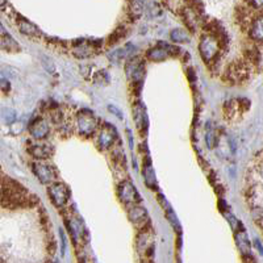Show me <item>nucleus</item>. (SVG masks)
<instances>
[{"instance_id":"nucleus-9","label":"nucleus","mask_w":263,"mask_h":263,"mask_svg":"<svg viewBox=\"0 0 263 263\" xmlns=\"http://www.w3.org/2000/svg\"><path fill=\"white\" fill-rule=\"evenodd\" d=\"M171 50L177 49H174L173 46L167 45L165 42H159L157 46L151 48L150 50H147V58L151 61H163L169 56H171V53H170Z\"/></svg>"},{"instance_id":"nucleus-3","label":"nucleus","mask_w":263,"mask_h":263,"mask_svg":"<svg viewBox=\"0 0 263 263\" xmlns=\"http://www.w3.org/2000/svg\"><path fill=\"white\" fill-rule=\"evenodd\" d=\"M117 195H119V199L121 200V203L128 204L129 207L135 205L139 201V194L137 192L133 183L129 181H124L119 184Z\"/></svg>"},{"instance_id":"nucleus-14","label":"nucleus","mask_w":263,"mask_h":263,"mask_svg":"<svg viewBox=\"0 0 263 263\" xmlns=\"http://www.w3.org/2000/svg\"><path fill=\"white\" fill-rule=\"evenodd\" d=\"M234 238H236L237 246L241 250V253L244 256H250L252 249H250V242H249V238L246 233H245V230H237L236 234H234Z\"/></svg>"},{"instance_id":"nucleus-11","label":"nucleus","mask_w":263,"mask_h":263,"mask_svg":"<svg viewBox=\"0 0 263 263\" xmlns=\"http://www.w3.org/2000/svg\"><path fill=\"white\" fill-rule=\"evenodd\" d=\"M128 216H129V220H131V221L137 226L145 225V224L147 222V220H149V217H147V212L145 210V208L139 207V205H137V204L129 207Z\"/></svg>"},{"instance_id":"nucleus-19","label":"nucleus","mask_w":263,"mask_h":263,"mask_svg":"<svg viewBox=\"0 0 263 263\" xmlns=\"http://www.w3.org/2000/svg\"><path fill=\"white\" fill-rule=\"evenodd\" d=\"M205 139H207V145L212 149V147L216 146V143H217V133H216V129H214L213 125H210V123L207 124V133H205Z\"/></svg>"},{"instance_id":"nucleus-21","label":"nucleus","mask_w":263,"mask_h":263,"mask_svg":"<svg viewBox=\"0 0 263 263\" xmlns=\"http://www.w3.org/2000/svg\"><path fill=\"white\" fill-rule=\"evenodd\" d=\"M171 38L174 42H187L190 40V36L186 30L183 29H175L171 33Z\"/></svg>"},{"instance_id":"nucleus-12","label":"nucleus","mask_w":263,"mask_h":263,"mask_svg":"<svg viewBox=\"0 0 263 263\" xmlns=\"http://www.w3.org/2000/svg\"><path fill=\"white\" fill-rule=\"evenodd\" d=\"M29 153L36 159L42 161V159H49L54 153V149L48 143H34L29 147Z\"/></svg>"},{"instance_id":"nucleus-20","label":"nucleus","mask_w":263,"mask_h":263,"mask_svg":"<svg viewBox=\"0 0 263 263\" xmlns=\"http://www.w3.org/2000/svg\"><path fill=\"white\" fill-rule=\"evenodd\" d=\"M143 175H145V179H146V184L149 187L155 188L157 186V181H155V175H154V170L150 165L147 166V163L145 165V170H143Z\"/></svg>"},{"instance_id":"nucleus-4","label":"nucleus","mask_w":263,"mask_h":263,"mask_svg":"<svg viewBox=\"0 0 263 263\" xmlns=\"http://www.w3.org/2000/svg\"><path fill=\"white\" fill-rule=\"evenodd\" d=\"M49 196L56 207H64L70 199V190L65 183L54 182L49 187Z\"/></svg>"},{"instance_id":"nucleus-2","label":"nucleus","mask_w":263,"mask_h":263,"mask_svg":"<svg viewBox=\"0 0 263 263\" xmlns=\"http://www.w3.org/2000/svg\"><path fill=\"white\" fill-rule=\"evenodd\" d=\"M76 128L84 137H90L98 131V119L88 109H82L76 115Z\"/></svg>"},{"instance_id":"nucleus-10","label":"nucleus","mask_w":263,"mask_h":263,"mask_svg":"<svg viewBox=\"0 0 263 263\" xmlns=\"http://www.w3.org/2000/svg\"><path fill=\"white\" fill-rule=\"evenodd\" d=\"M29 131H30V134L33 135L34 138L42 139V138H45L46 135L49 134L50 128H49V125H48V123H46L42 117H38V119H36V120L30 124Z\"/></svg>"},{"instance_id":"nucleus-18","label":"nucleus","mask_w":263,"mask_h":263,"mask_svg":"<svg viewBox=\"0 0 263 263\" xmlns=\"http://www.w3.org/2000/svg\"><path fill=\"white\" fill-rule=\"evenodd\" d=\"M19 26L20 29H21V32L25 34H28V36H33V37H37V36H40L41 34V32H40V29H38L37 26L34 25V24H32L30 21H28L26 19H20L19 21Z\"/></svg>"},{"instance_id":"nucleus-22","label":"nucleus","mask_w":263,"mask_h":263,"mask_svg":"<svg viewBox=\"0 0 263 263\" xmlns=\"http://www.w3.org/2000/svg\"><path fill=\"white\" fill-rule=\"evenodd\" d=\"M1 116H3L4 121H5L7 124H12V123L16 120V113L15 111H12V109H3Z\"/></svg>"},{"instance_id":"nucleus-24","label":"nucleus","mask_w":263,"mask_h":263,"mask_svg":"<svg viewBox=\"0 0 263 263\" xmlns=\"http://www.w3.org/2000/svg\"><path fill=\"white\" fill-rule=\"evenodd\" d=\"M109 111H112V112H115L116 115H119V117H120V119H123V112H121L120 109H116L115 107H113V105H109Z\"/></svg>"},{"instance_id":"nucleus-13","label":"nucleus","mask_w":263,"mask_h":263,"mask_svg":"<svg viewBox=\"0 0 263 263\" xmlns=\"http://www.w3.org/2000/svg\"><path fill=\"white\" fill-rule=\"evenodd\" d=\"M242 105H244V102H242V100H237V99H234V100H229V102L225 104V108H224L226 117L234 119V117L240 116L241 113H242V111H244V107H242Z\"/></svg>"},{"instance_id":"nucleus-5","label":"nucleus","mask_w":263,"mask_h":263,"mask_svg":"<svg viewBox=\"0 0 263 263\" xmlns=\"http://www.w3.org/2000/svg\"><path fill=\"white\" fill-rule=\"evenodd\" d=\"M249 67L248 65L244 62H234L229 65V67L226 68L225 76L230 83L238 84V83L245 82L249 76Z\"/></svg>"},{"instance_id":"nucleus-15","label":"nucleus","mask_w":263,"mask_h":263,"mask_svg":"<svg viewBox=\"0 0 263 263\" xmlns=\"http://www.w3.org/2000/svg\"><path fill=\"white\" fill-rule=\"evenodd\" d=\"M133 50H134V46L132 45V44H128V45L123 46L120 49H117L113 53H111L108 56V58L111 60V62L116 64V62H120V61L125 60V58L129 56V53L133 52Z\"/></svg>"},{"instance_id":"nucleus-23","label":"nucleus","mask_w":263,"mask_h":263,"mask_svg":"<svg viewBox=\"0 0 263 263\" xmlns=\"http://www.w3.org/2000/svg\"><path fill=\"white\" fill-rule=\"evenodd\" d=\"M9 88H11V86H9V82L7 79H0V90H3L4 92H8Z\"/></svg>"},{"instance_id":"nucleus-1","label":"nucleus","mask_w":263,"mask_h":263,"mask_svg":"<svg viewBox=\"0 0 263 263\" xmlns=\"http://www.w3.org/2000/svg\"><path fill=\"white\" fill-rule=\"evenodd\" d=\"M200 54L203 57V60L210 64L213 62L218 57L220 52H221V42H220V37L214 33H205L200 40L199 46Z\"/></svg>"},{"instance_id":"nucleus-16","label":"nucleus","mask_w":263,"mask_h":263,"mask_svg":"<svg viewBox=\"0 0 263 263\" xmlns=\"http://www.w3.org/2000/svg\"><path fill=\"white\" fill-rule=\"evenodd\" d=\"M250 34L256 41H262V16H257L250 24Z\"/></svg>"},{"instance_id":"nucleus-6","label":"nucleus","mask_w":263,"mask_h":263,"mask_svg":"<svg viewBox=\"0 0 263 263\" xmlns=\"http://www.w3.org/2000/svg\"><path fill=\"white\" fill-rule=\"evenodd\" d=\"M119 133L115 129V127L111 124H104L100 127L98 133V143L100 149H108L116 142Z\"/></svg>"},{"instance_id":"nucleus-8","label":"nucleus","mask_w":263,"mask_h":263,"mask_svg":"<svg viewBox=\"0 0 263 263\" xmlns=\"http://www.w3.org/2000/svg\"><path fill=\"white\" fill-rule=\"evenodd\" d=\"M125 71H127V76L131 82L134 83H139L142 80L143 74H145V68H143L142 61L139 60V58H132L129 61L128 64H127V68H125Z\"/></svg>"},{"instance_id":"nucleus-7","label":"nucleus","mask_w":263,"mask_h":263,"mask_svg":"<svg viewBox=\"0 0 263 263\" xmlns=\"http://www.w3.org/2000/svg\"><path fill=\"white\" fill-rule=\"evenodd\" d=\"M32 170L36 174V177L40 179L41 183H52L56 181L57 173L54 167L46 165V163H41V162H36L32 165Z\"/></svg>"},{"instance_id":"nucleus-17","label":"nucleus","mask_w":263,"mask_h":263,"mask_svg":"<svg viewBox=\"0 0 263 263\" xmlns=\"http://www.w3.org/2000/svg\"><path fill=\"white\" fill-rule=\"evenodd\" d=\"M0 36H1V42H3V45L5 46V49L11 50V52L20 49L17 42L15 41V38H12L11 34L7 33V30L4 29L1 25H0Z\"/></svg>"}]
</instances>
